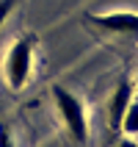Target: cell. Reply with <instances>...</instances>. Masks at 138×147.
Returning <instances> with one entry per match:
<instances>
[{
	"label": "cell",
	"mask_w": 138,
	"mask_h": 147,
	"mask_svg": "<svg viewBox=\"0 0 138 147\" xmlns=\"http://www.w3.org/2000/svg\"><path fill=\"white\" fill-rule=\"evenodd\" d=\"M33 72V42L31 39H17L6 53L3 61V75L11 92H22L31 81Z\"/></svg>",
	"instance_id": "obj_1"
},
{
	"label": "cell",
	"mask_w": 138,
	"mask_h": 147,
	"mask_svg": "<svg viewBox=\"0 0 138 147\" xmlns=\"http://www.w3.org/2000/svg\"><path fill=\"white\" fill-rule=\"evenodd\" d=\"M53 100H55V108H58V114H61V119H64L66 131L72 133V139L75 142H86L89 139V119H86L83 100L77 94H72L66 86H61V83L53 86Z\"/></svg>",
	"instance_id": "obj_2"
},
{
	"label": "cell",
	"mask_w": 138,
	"mask_h": 147,
	"mask_svg": "<svg viewBox=\"0 0 138 147\" xmlns=\"http://www.w3.org/2000/svg\"><path fill=\"white\" fill-rule=\"evenodd\" d=\"M89 22L102 28L105 33L119 36H138V14L135 11H105V14H89Z\"/></svg>",
	"instance_id": "obj_3"
},
{
	"label": "cell",
	"mask_w": 138,
	"mask_h": 147,
	"mask_svg": "<svg viewBox=\"0 0 138 147\" xmlns=\"http://www.w3.org/2000/svg\"><path fill=\"white\" fill-rule=\"evenodd\" d=\"M130 100H133V86H130V81H122L116 86L113 97H111V108H108V122H111L113 131L122 125V117L127 111V106H130Z\"/></svg>",
	"instance_id": "obj_4"
},
{
	"label": "cell",
	"mask_w": 138,
	"mask_h": 147,
	"mask_svg": "<svg viewBox=\"0 0 138 147\" xmlns=\"http://www.w3.org/2000/svg\"><path fill=\"white\" fill-rule=\"evenodd\" d=\"M119 128H122L127 136H135L138 133V100H130V106H127V111H124Z\"/></svg>",
	"instance_id": "obj_5"
},
{
	"label": "cell",
	"mask_w": 138,
	"mask_h": 147,
	"mask_svg": "<svg viewBox=\"0 0 138 147\" xmlns=\"http://www.w3.org/2000/svg\"><path fill=\"white\" fill-rule=\"evenodd\" d=\"M11 8H14V0H0V25L6 22V17L11 14Z\"/></svg>",
	"instance_id": "obj_6"
},
{
	"label": "cell",
	"mask_w": 138,
	"mask_h": 147,
	"mask_svg": "<svg viewBox=\"0 0 138 147\" xmlns=\"http://www.w3.org/2000/svg\"><path fill=\"white\" fill-rule=\"evenodd\" d=\"M0 147H14L11 144V136H8V131L3 128V125H0Z\"/></svg>",
	"instance_id": "obj_7"
},
{
	"label": "cell",
	"mask_w": 138,
	"mask_h": 147,
	"mask_svg": "<svg viewBox=\"0 0 138 147\" xmlns=\"http://www.w3.org/2000/svg\"><path fill=\"white\" fill-rule=\"evenodd\" d=\"M116 147H138V142L133 139V136H124V139L119 142V144H116Z\"/></svg>",
	"instance_id": "obj_8"
}]
</instances>
